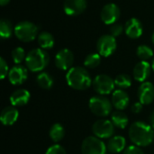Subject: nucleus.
<instances>
[{"mask_svg": "<svg viewBox=\"0 0 154 154\" xmlns=\"http://www.w3.org/2000/svg\"><path fill=\"white\" fill-rule=\"evenodd\" d=\"M129 138L131 142L139 147L150 145L154 139L153 128L143 122H135L129 128Z\"/></svg>", "mask_w": 154, "mask_h": 154, "instance_id": "nucleus-1", "label": "nucleus"}, {"mask_svg": "<svg viewBox=\"0 0 154 154\" xmlns=\"http://www.w3.org/2000/svg\"><path fill=\"white\" fill-rule=\"evenodd\" d=\"M68 85L76 90H85L92 86L93 80L88 71L83 67H72L66 75Z\"/></svg>", "mask_w": 154, "mask_h": 154, "instance_id": "nucleus-2", "label": "nucleus"}, {"mask_svg": "<svg viewBox=\"0 0 154 154\" xmlns=\"http://www.w3.org/2000/svg\"><path fill=\"white\" fill-rule=\"evenodd\" d=\"M50 56L48 52L42 49L36 48L30 51L25 58L26 68L32 72H41L49 64Z\"/></svg>", "mask_w": 154, "mask_h": 154, "instance_id": "nucleus-3", "label": "nucleus"}, {"mask_svg": "<svg viewBox=\"0 0 154 154\" xmlns=\"http://www.w3.org/2000/svg\"><path fill=\"white\" fill-rule=\"evenodd\" d=\"M88 106L90 111L97 116L106 117L112 112V102L104 96H95L89 99Z\"/></svg>", "mask_w": 154, "mask_h": 154, "instance_id": "nucleus-4", "label": "nucleus"}, {"mask_svg": "<svg viewBox=\"0 0 154 154\" xmlns=\"http://www.w3.org/2000/svg\"><path fill=\"white\" fill-rule=\"evenodd\" d=\"M14 34L18 40L23 42H30L36 39L38 35V27L32 22L23 21L15 25Z\"/></svg>", "mask_w": 154, "mask_h": 154, "instance_id": "nucleus-5", "label": "nucleus"}, {"mask_svg": "<svg viewBox=\"0 0 154 154\" xmlns=\"http://www.w3.org/2000/svg\"><path fill=\"white\" fill-rule=\"evenodd\" d=\"M106 151L107 148L105 143L96 136L85 138L81 144L82 154H106Z\"/></svg>", "mask_w": 154, "mask_h": 154, "instance_id": "nucleus-6", "label": "nucleus"}, {"mask_svg": "<svg viewBox=\"0 0 154 154\" xmlns=\"http://www.w3.org/2000/svg\"><path fill=\"white\" fill-rule=\"evenodd\" d=\"M115 86V79L106 74L97 75L92 83L94 90L100 96H106L114 92Z\"/></svg>", "mask_w": 154, "mask_h": 154, "instance_id": "nucleus-7", "label": "nucleus"}, {"mask_svg": "<svg viewBox=\"0 0 154 154\" xmlns=\"http://www.w3.org/2000/svg\"><path fill=\"white\" fill-rule=\"evenodd\" d=\"M117 43L116 37L111 34H104L97 40V50L102 57L111 56L116 50Z\"/></svg>", "mask_w": 154, "mask_h": 154, "instance_id": "nucleus-8", "label": "nucleus"}, {"mask_svg": "<svg viewBox=\"0 0 154 154\" xmlns=\"http://www.w3.org/2000/svg\"><path fill=\"white\" fill-rule=\"evenodd\" d=\"M92 132L94 134V136L99 139H108L111 138L115 133V125L112 121L100 119L93 124Z\"/></svg>", "mask_w": 154, "mask_h": 154, "instance_id": "nucleus-9", "label": "nucleus"}, {"mask_svg": "<svg viewBox=\"0 0 154 154\" xmlns=\"http://www.w3.org/2000/svg\"><path fill=\"white\" fill-rule=\"evenodd\" d=\"M120 15H121L120 8L118 7L117 5L114 3H109L104 5L100 13L101 20L106 24L108 25H112L116 23L120 18Z\"/></svg>", "mask_w": 154, "mask_h": 154, "instance_id": "nucleus-10", "label": "nucleus"}, {"mask_svg": "<svg viewBox=\"0 0 154 154\" xmlns=\"http://www.w3.org/2000/svg\"><path fill=\"white\" fill-rule=\"evenodd\" d=\"M74 54L69 49H62L55 56V65L61 70H69L72 68Z\"/></svg>", "mask_w": 154, "mask_h": 154, "instance_id": "nucleus-11", "label": "nucleus"}, {"mask_svg": "<svg viewBox=\"0 0 154 154\" xmlns=\"http://www.w3.org/2000/svg\"><path fill=\"white\" fill-rule=\"evenodd\" d=\"M87 0H65L63 10L69 16H77L81 14L87 8Z\"/></svg>", "mask_w": 154, "mask_h": 154, "instance_id": "nucleus-12", "label": "nucleus"}, {"mask_svg": "<svg viewBox=\"0 0 154 154\" xmlns=\"http://www.w3.org/2000/svg\"><path fill=\"white\" fill-rule=\"evenodd\" d=\"M28 69H26L23 66L16 65L14 66L8 73V79L10 83L14 86H19L22 85L28 77Z\"/></svg>", "mask_w": 154, "mask_h": 154, "instance_id": "nucleus-13", "label": "nucleus"}, {"mask_svg": "<svg viewBox=\"0 0 154 154\" xmlns=\"http://www.w3.org/2000/svg\"><path fill=\"white\" fill-rule=\"evenodd\" d=\"M139 102L143 105H150L154 100V85L152 82H143L138 88Z\"/></svg>", "mask_w": 154, "mask_h": 154, "instance_id": "nucleus-14", "label": "nucleus"}, {"mask_svg": "<svg viewBox=\"0 0 154 154\" xmlns=\"http://www.w3.org/2000/svg\"><path fill=\"white\" fill-rule=\"evenodd\" d=\"M125 32L131 39H138L143 32V26L141 21L137 18L129 19L125 25Z\"/></svg>", "mask_w": 154, "mask_h": 154, "instance_id": "nucleus-15", "label": "nucleus"}, {"mask_svg": "<svg viewBox=\"0 0 154 154\" xmlns=\"http://www.w3.org/2000/svg\"><path fill=\"white\" fill-rule=\"evenodd\" d=\"M152 71V66L148 61L142 60L138 62L134 68V78L138 82H145L150 77Z\"/></svg>", "mask_w": 154, "mask_h": 154, "instance_id": "nucleus-16", "label": "nucleus"}, {"mask_svg": "<svg viewBox=\"0 0 154 154\" xmlns=\"http://www.w3.org/2000/svg\"><path fill=\"white\" fill-rule=\"evenodd\" d=\"M111 102L113 106H115L117 110L123 111L129 106L130 98L128 94L124 89H116L112 94Z\"/></svg>", "mask_w": 154, "mask_h": 154, "instance_id": "nucleus-17", "label": "nucleus"}, {"mask_svg": "<svg viewBox=\"0 0 154 154\" xmlns=\"http://www.w3.org/2000/svg\"><path fill=\"white\" fill-rule=\"evenodd\" d=\"M31 97V94L28 90L24 88H19L14 90L10 96V102L14 106H25Z\"/></svg>", "mask_w": 154, "mask_h": 154, "instance_id": "nucleus-18", "label": "nucleus"}, {"mask_svg": "<svg viewBox=\"0 0 154 154\" xmlns=\"http://www.w3.org/2000/svg\"><path fill=\"white\" fill-rule=\"evenodd\" d=\"M18 116V110L14 106H6L2 110L0 114V120L4 125H12L17 121Z\"/></svg>", "mask_w": 154, "mask_h": 154, "instance_id": "nucleus-19", "label": "nucleus"}, {"mask_svg": "<svg viewBox=\"0 0 154 154\" xmlns=\"http://www.w3.org/2000/svg\"><path fill=\"white\" fill-rule=\"evenodd\" d=\"M126 141L125 138L121 135H116L109 138L108 143L106 144L107 151L110 153H119L125 150Z\"/></svg>", "mask_w": 154, "mask_h": 154, "instance_id": "nucleus-20", "label": "nucleus"}, {"mask_svg": "<svg viewBox=\"0 0 154 154\" xmlns=\"http://www.w3.org/2000/svg\"><path fill=\"white\" fill-rule=\"evenodd\" d=\"M111 121L116 127L120 128V129H125L128 125V123H129V119L127 116L124 112L119 111V110L115 111L112 114Z\"/></svg>", "mask_w": 154, "mask_h": 154, "instance_id": "nucleus-21", "label": "nucleus"}, {"mask_svg": "<svg viewBox=\"0 0 154 154\" xmlns=\"http://www.w3.org/2000/svg\"><path fill=\"white\" fill-rule=\"evenodd\" d=\"M37 40L40 47L43 50L51 49L54 46V37L49 32H42L38 35Z\"/></svg>", "mask_w": 154, "mask_h": 154, "instance_id": "nucleus-22", "label": "nucleus"}, {"mask_svg": "<svg viewBox=\"0 0 154 154\" xmlns=\"http://www.w3.org/2000/svg\"><path fill=\"white\" fill-rule=\"evenodd\" d=\"M36 82L38 86L42 89H51L54 84L53 78L48 72H41L36 78Z\"/></svg>", "mask_w": 154, "mask_h": 154, "instance_id": "nucleus-23", "label": "nucleus"}, {"mask_svg": "<svg viewBox=\"0 0 154 154\" xmlns=\"http://www.w3.org/2000/svg\"><path fill=\"white\" fill-rule=\"evenodd\" d=\"M49 135L54 143H59L65 136V129L60 124H54L50 129Z\"/></svg>", "mask_w": 154, "mask_h": 154, "instance_id": "nucleus-24", "label": "nucleus"}, {"mask_svg": "<svg viewBox=\"0 0 154 154\" xmlns=\"http://www.w3.org/2000/svg\"><path fill=\"white\" fill-rule=\"evenodd\" d=\"M14 32L12 23L7 19H1L0 21V36L3 39H8Z\"/></svg>", "mask_w": 154, "mask_h": 154, "instance_id": "nucleus-25", "label": "nucleus"}, {"mask_svg": "<svg viewBox=\"0 0 154 154\" xmlns=\"http://www.w3.org/2000/svg\"><path fill=\"white\" fill-rule=\"evenodd\" d=\"M101 63V55L98 52L89 53L84 60V66L88 69H95Z\"/></svg>", "mask_w": 154, "mask_h": 154, "instance_id": "nucleus-26", "label": "nucleus"}, {"mask_svg": "<svg viewBox=\"0 0 154 154\" xmlns=\"http://www.w3.org/2000/svg\"><path fill=\"white\" fill-rule=\"evenodd\" d=\"M136 54L140 60H145V61H147L148 60H150L151 58L153 57V51H152V48L145 44H142V45L138 46V48L136 50Z\"/></svg>", "mask_w": 154, "mask_h": 154, "instance_id": "nucleus-27", "label": "nucleus"}, {"mask_svg": "<svg viewBox=\"0 0 154 154\" xmlns=\"http://www.w3.org/2000/svg\"><path fill=\"white\" fill-rule=\"evenodd\" d=\"M115 84L119 89H125L131 87L132 79L131 77L127 74H119L115 79Z\"/></svg>", "mask_w": 154, "mask_h": 154, "instance_id": "nucleus-28", "label": "nucleus"}, {"mask_svg": "<svg viewBox=\"0 0 154 154\" xmlns=\"http://www.w3.org/2000/svg\"><path fill=\"white\" fill-rule=\"evenodd\" d=\"M11 55H12L13 61L15 64L19 65L23 60H25V58H26V55L27 54H25V51H24V50L22 47H16V48H14L12 51Z\"/></svg>", "mask_w": 154, "mask_h": 154, "instance_id": "nucleus-29", "label": "nucleus"}, {"mask_svg": "<svg viewBox=\"0 0 154 154\" xmlns=\"http://www.w3.org/2000/svg\"><path fill=\"white\" fill-rule=\"evenodd\" d=\"M124 31H125V27L120 23H116L110 26V34L116 38L120 36L124 32Z\"/></svg>", "mask_w": 154, "mask_h": 154, "instance_id": "nucleus-30", "label": "nucleus"}, {"mask_svg": "<svg viewBox=\"0 0 154 154\" xmlns=\"http://www.w3.org/2000/svg\"><path fill=\"white\" fill-rule=\"evenodd\" d=\"M45 154H66V150L60 144H54L48 148Z\"/></svg>", "mask_w": 154, "mask_h": 154, "instance_id": "nucleus-31", "label": "nucleus"}, {"mask_svg": "<svg viewBox=\"0 0 154 154\" xmlns=\"http://www.w3.org/2000/svg\"><path fill=\"white\" fill-rule=\"evenodd\" d=\"M9 69H8V65L5 59L3 57L0 58V79H4L6 76H8Z\"/></svg>", "mask_w": 154, "mask_h": 154, "instance_id": "nucleus-32", "label": "nucleus"}, {"mask_svg": "<svg viewBox=\"0 0 154 154\" xmlns=\"http://www.w3.org/2000/svg\"><path fill=\"white\" fill-rule=\"evenodd\" d=\"M123 154H144V152L139 146L131 145L124 151Z\"/></svg>", "mask_w": 154, "mask_h": 154, "instance_id": "nucleus-33", "label": "nucleus"}, {"mask_svg": "<svg viewBox=\"0 0 154 154\" xmlns=\"http://www.w3.org/2000/svg\"><path fill=\"white\" fill-rule=\"evenodd\" d=\"M131 110L133 113L134 114H139L142 112L143 110V104L141 102H135L134 104H133L132 107H131Z\"/></svg>", "mask_w": 154, "mask_h": 154, "instance_id": "nucleus-34", "label": "nucleus"}, {"mask_svg": "<svg viewBox=\"0 0 154 154\" xmlns=\"http://www.w3.org/2000/svg\"><path fill=\"white\" fill-rule=\"evenodd\" d=\"M149 121H150V125L153 128V130H154V110H153V112L151 114V116H150V119H149Z\"/></svg>", "mask_w": 154, "mask_h": 154, "instance_id": "nucleus-35", "label": "nucleus"}, {"mask_svg": "<svg viewBox=\"0 0 154 154\" xmlns=\"http://www.w3.org/2000/svg\"><path fill=\"white\" fill-rule=\"evenodd\" d=\"M9 2H10V0H0V5H1V6H5Z\"/></svg>", "mask_w": 154, "mask_h": 154, "instance_id": "nucleus-36", "label": "nucleus"}, {"mask_svg": "<svg viewBox=\"0 0 154 154\" xmlns=\"http://www.w3.org/2000/svg\"><path fill=\"white\" fill-rule=\"evenodd\" d=\"M152 70L154 71V59L153 60H152Z\"/></svg>", "mask_w": 154, "mask_h": 154, "instance_id": "nucleus-37", "label": "nucleus"}, {"mask_svg": "<svg viewBox=\"0 0 154 154\" xmlns=\"http://www.w3.org/2000/svg\"><path fill=\"white\" fill-rule=\"evenodd\" d=\"M152 42H153V44H154V32L152 33Z\"/></svg>", "mask_w": 154, "mask_h": 154, "instance_id": "nucleus-38", "label": "nucleus"}]
</instances>
